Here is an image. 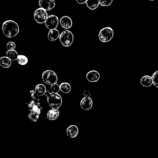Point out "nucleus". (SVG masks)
<instances>
[{
    "mask_svg": "<svg viewBox=\"0 0 158 158\" xmlns=\"http://www.w3.org/2000/svg\"><path fill=\"white\" fill-rule=\"evenodd\" d=\"M60 111L58 109L51 108V109L49 110L47 112L46 116L47 118L49 120H56L59 116Z\"/></svg>",
    "mask_w": 158,
    "mask_h": 158,
    "instance_id": "2eb2a0df",
    "label": "nucleus"
},
{
    "mask_svg": "<svg viewBox=\"0 0 158 158\" xmlns=\"http://www.w3.org/2000/svg\"><path fill=\"white\" fill-rule=\"evenodd\" d=\"M100 5L104 7L109 6L113 2V0H99Z\"/></svg>",
    "mask_w": 158,
    "mask_h": 158,
    "instance_id": "393cba45",
    "label": "nucleus"
},
{
    "mask_svg": "<svg viewBox=\"0 0 158 158\" xmlns=\"http://www.w3.org/2000/svg\"><path fill=\"white\" fill-rule=\"evenodd\" d=\"M114 35V31L113 29L109 27H104L102 28L98 34L99 40L103 43H107L112 40Z\"/></svg>",
    "mask_w": 158,
    "mask_h": 158,
    "instance_id": "20e7f679",
    "label": "nucleus"
},
{
    "mask_svg": "<svg viewBox=\"0 0 158 158\" xmlns=\"http://www.w3.org/2000/svg\"><path fill=\"white\" fill-rule=\"evenodd\" d=\"M47 98L48 105L54 109H59L62 104V99L60 95L57 93L46 91L44 95Z\"/></svg>",
    "mask_w": 158,
    "mask_h": 158,
    "instance_id": "7ed1b4c3",
    "label": "nucleus"
},
{
    "mask_svg": "<svg viewBox=\"0 0 158 158\" xmlns=\"http://www.w3.org/2000/svg\"><path fill=\"white\" fill-rule=\"evenodd\" d=\"M48 17L47 10L41 7L36 9L33 13L34 20L38 23H44Z\"/></svg>",
    "mask_w": 158,
    "mask_h": 158,
    "instance_id": "6e6552de",
    "label": "nucleus"
},
{
    "mask_svg": "<svg viewBox=\"0 0 158 158\" xmlns=\"http://www.w3.org/2000/svg\"><path fill=\"white\" fill-rule=\"evenodd\" d=\"M86 1H87V0H76L77 2L78 3V4H85V3L86 4Z\"/></svg>",
    "mask_w": 158,
    "mask_h": 158,
    "instance_id": "cd10ccee",
    "label": "nucleus"
},
{
    "mask_svg": "<svg viewBox=\"0 0 158 158\" xmlns=\"http://www.w3.org/2000/svg\"><path fill=\"white\" fill-rule=\"evenodd\" d=\"M71 89H72L71 86L69 83L64 82L60 85V90L63 93H65V94L69 93L71 91Z\"/></svg>",
    "mask_w": 158,
    "mask_h": 158,
    "instance_id": "aec40b11",
    "label": "nucleus"
},
{
    "mask_svg": "<svg viewBox=\"0 0 158 158\" xmlns=\"http://www.w3.org/2000/svg\"><path fill=\"white\" fill-rule=\"evenodd\" d=\"M27 107L29 110V114H28V118L33 122H36L40 117L43 109L40 103L35 102V100L33 99L27 104Z\"/></svg>",
    "mask_w": 158,
    "mask_h": 158,
    "instance_id": "f03ea898",
    "label": "nucleus"
},
{
    "mask_svg": "<svg viewBox=\"0 0 158 158\" xmlns=\"http://www.w3.org/2000/svg\"><path fill=\"white\" fill-rule=\"evenodd\" d=\"M38 4L40 7L47 11L52 10L56 6L54 0H39Z\"/></svg>",
    "mask_w": 158,
    "mask_h": 158,
    "instance_id": "9d476101",
    "label": "nucleus"
},
{
    "mask_svg": "<svg viewBox=\"0 0 158 158\" xmlns=\"http://www.w3.org/2000/svg\"><path fill=\"white\" fill-rule=\"evenodd\" d=\"M81 108L84 110H89L93 106V101L90 96H84L80 103Z\"/></svg>",
    "mask_w": 158,
    "mask_h": 158,
    "instance_id": "9b49d317",
    "label": "nucleus"
},
{
    "mask_svg": "<svg viewBox=\"0 0 158 158\" xmlns=\"http://www.w3.org/2000/svg\"><path fill=\"white\" fill-rule=\"evenodd\" d=\"M12 64V60L7 56H2L0 58V65L4 68L7 69L10 67Z\"/></svg>",
    "mask_w": 158,
    "mask_h": 158,
    "instance_id": "a211bd4d",
    "label": "nucleus"
},
{
    "mask_svg": "<svg viewBox=\"0 0 158 158\" xmlns=\"http://www.w3.org/2000/svg\"><path fill=\"white\" fill-rule=\"evenodd\" d=\"M6 56L9 57L12 60H17V59L19 56L18 52L15 50H7L6 52Z\"/></svg>",
    "mask_w": 158,
    "mask_h": 158,
    "instance_id": "412c9836",
    "label": "nucleus"
},
{
    "mask_svg": "<svg viewBox=\"0 0 158 158\" xmlns=\"http://www.w3.org/2000/svg\"><path fill=\"white\" fill-rule=\"evenodd\" d=\"M43 81L47 85H51L52 84L57 83L58 77L57 74L51 70H47L42 73Z\"/></svg>",
    "mask_w": 158,
    "mask_h": 158,
    "instance_id": "423d86ee",
    "label": "nucleus"
},
{
    "mask_svg": "<svg viewBox=\"0 0 158 158\" xmlns=\"http://www.w3.org/2000/svg\"><path fill=\"white\" fill-rule=\"evenodd\" d=\"M59 23L61 27L65 30L70 29L72 26V20L71 18L67 15L62 16L59 20Z\"/></svg>",
    "mask_w": 158,
    "mask_h": 158,
    "instance_id": "f8f14e48",
    "label": "nucleus"
},
{
    "mask_svg": "<svg viewBox=\"0 0 158 158\" xmlns=\"http://www.w3.org/2000/svg\"><path fill=\"white\" fill-rule=\"evenodd\" d=\"M2 31L6 37L13 38L18 35L19 27L16 22L8 20L3 22L2 25Z\"/></svg>",
    "mask_w": 158,
    "mask_h": 158,
    "instance_id": "f257e3e1",
    "label": "nucleus"
},
{
    "mask_svg": "<svg viewBox=\"0 0 158 158\" xmlns=\"http://www.w3.org/2000/svg\"><path fill=\"white\" fill-rule=\"evenodd\" d=\"M16 48V45L15 43L12 41H9L6 44V48L7 50H13L15 49Z\"/></svg>",
    "mask_w": 158,
    "mask_h": 158,
    "instance_id": "a878e982",
    "label": "nucleus"
},
{
    "mask_svg": "<svg viewBox=\"0 0 158 158\" xmlns=\"http://www.w3.org/2000/svg\"><path fill=\"white\" fill-rule=\"evenodd\" d=\"M152 78L153 80V85L158 88V70L156 71L152 75Z\"/></svg>",
    "mask_w": 158,
    "mask_h": 158,
    "instance_id": "5701e85b",
    "label": "nucleus"
},
{
    "mask_svg": "<svg viewBox=\"0 0 158 158\" xmlns=\"http://www.w3.org/2000/svg\"><path fill=\"white\" fill-rule=\"evenodd\" d=\"M87 80L91 83L97 82L100 78V73L96 70L89 71L86 75Z\"/></svg>",
    "mask_w": 158,
    "mask_h": 158,
    "instance_id": "ddd939ff",
    "label": "nucleus"
},
{
    "mask_svg": "<svg viewBox=\"0 0 158 158\" xmlns=\"http://www.w3.org/2000/svg\"><path fill=\"white\" fill-rule=\"evenodd\" d=\"M140 83L144 87H149L153 85V80L152 77L149 75H144L140 79Z\"/></svg>",
    "mask_w": 158,
    "mask_h": 158,
    "instance_id": "dca6fc26",
    "label": "nucleus"
},
{
    "mask_svg": "<svg viewBox=\"0 0 158 158\" xmlns=\"http://www.w3.org/2000/svg\"><path fill=\"white\" fill-rule=\"evenodd\" d=\"M60 33L58 30L56 28L49 30L48 33V38L51 41H56L60 36Z\"/></svg>",
    "mask_w": 158,
    "mask_h": 158,
    "instance_id": "f3484780",
    "label": "nucleus"
},
{
    "mask_svg": "<svg viewBox=\"0 0 158 158\" xmlns=\"http://www.w3.org/2000/svg\"><path fill=\"white\" fill-rule=\"evenodd\" d=\"M50 89H51V91L52 92V93H58V92L59 91H60V85H58L57 83L51 85Z\"/></svg>",
    "mask_w": 158,
    "mask_h": 158,
    "instance_id": "b1692460",
    "label": "nucleus"
},
{
    "mask_svg": "<svg viewBox=\"0 0 158 158\" xmlns=\"http://www.w3.org/2000/svg\"><path fill=\"white\" fill-rule=\"evenodd\" d=\"M78 132H79L78 128L77 127V126L75 125H70L69 127H67L66 130L67 135L71 138H75L78 135Z\"/></svg>",
    "mask_w": 158,
    "mask_h": 158,
    "instance_id": "4468645a",
    "label": "nucleus"
},
{
    "mask_svg": "<svg viewBox=\"0 0 158 158\" xmlns=\"http://www.w3.org/2000/svg\"><path fill=\"white\" fill-rule=\"evenodd\" d=\"M59 23L58 17L55 15H50L46 19L44 25L48 30H52L57 28Z\"/></svg>",
    "mask_w": 158,
    "mask_h": 158,
    "instance_id": "1a4fd4ad",
    "label": "nucleus"
},
{
    "mask_svg": "<svg viewBox=\"0 0 158 158\" xmlns=\"http://www.w3.org/2000/svg\"><path fill=\"white\" fill-rule=\"evenodd\" d=\"M46 91V88L44 85L40 83L36 86L34 89L30 90V94L33 99L38 101L40 100L41 96L45 95Z\"/></svg>",
    "mask_w": 158,
    "mask_h": 158,
    "instance_id": "0eeeda50",
    "label": "nucleus"
},
{
    "mask_svg": "<svg viewBox=\"0 0 158 158\" xmlns=\"http://www.w3.org/2000/svg\"><path fill=\"white\" fill-rule=\"evenodd\" d=\"M17 61L18 62V64L20 65H25L28 63V58L22 54H20L19 55L17 59Z\"/></svg>",
    "mask_w": 158,
    "mask_h": 158,
    "instance_id": "4be33fe9",
    "label": "nucleus"
},
{
    "mask_svg": "<svg viewBox=\"0 0 158 158\" xmlns=\"http://www.w3.org/2000/svg\"><path fill=\"white\" fill-rule=\"evenodd\" d=\"M73 40V33L68 30L63 31L59 36V41L61 44L65 47H70L72 44Z\"/></svg>",
    "mask_w": 158,
    "mask_h": 158,
    "instance_id": "39448f33",
    "label": "nucleus"
},
{
    "mask_svg": "<svg viewBox=\"0 0 158 158\" xmlns=\"http://www.w3.org/2000/svg\"><path fill=\"white\" fill-rule=\"evenodd\" d=\"M149 1H154V0H149Z\"/></svg>",
    "mask_w": 158,
    "mask_h": 158,
    "instance_id": "c85d7f7f",
    "label": "nucleus"
},
{
    "mask_svg": "<svg viewBox=\"0 0 158 158\" xmlns=\"http://www.w3.org/2000/svg\"><path fill=\"white\" fill-rule=\"evenodd\" d=\"M90 95H91V94H90V92L89 91H88V90L84 91V92H83V96H90Z\"/></svg>",
    "mask_w": 158,
    "mask_h": 158,
    "instance_id": "bb28decb",
    "label": "nucleus"
},
{
    "mask_svg": "<svg viewBox=\"0 0 158 158\" xmlns=\"http://www.w3.org/2000/svg\"><path fill=\"white\" fill-rule=\"evenodd\" d=\"M86 6L91 10H94L97 9L100 5L99 0H87L86 2Z\"/></svg>",
    "mask_w": 158,
    "mask_h": 158,
    "instance_id": "6ab92c4d",
    "label": "nucleus"
}]
</instances>
